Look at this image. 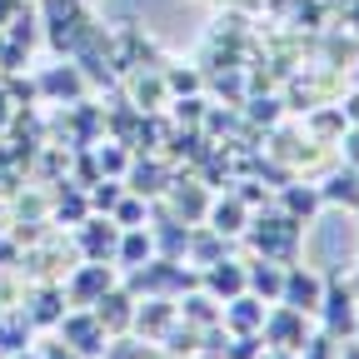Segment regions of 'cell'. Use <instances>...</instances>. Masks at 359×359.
<instances>
[{"mask_svg": "<svg viewBox=\"0 0 359 359\" xmlns=\"http://www.w3.org/2000/svg\"><path fill=\"white\" fill-rule=\"evenodd\" d=\"M35 20H40V35L50 40L55 55H75V45L85 40V30L95 25L90 15V0H35Z\"/></svg>", "mask_w": 359, "mask_h": 359, "instance_id": "obj_1", "label": "cell"}, {"mask_svg": "<svg viewBox=\"0 0 359 359\" xmlns=\"http://www.w3.org/2000/svg\"><path fill=\"white\" fill-rule=\"evenodd\" d=\"M299 230H304L299 219H290L285 210H269V205H264V210H255V215H250V224H245V235H250L255 255H264V259H280V264H294Z\"/></svg>", "mask_w": 359, "mask_h": 359, "instance_id": "obj_2", "label": "cell"}, {"mask_svg": "<svg viewBox=\"0 0 359 359\" xmlns=\"http://www.w3.org/2000/svg\"><path fill=\"white\" fill-rule=\"evenodd\" d=\"M314 320H320V330L330 339H339V344L359 334V294L349 290L344 275H325V299L314 309Z\"/></svg>", "mask_w": 359, "mask_h": 359, "instance_id": "obj_3", "label": "cell"}, {"mask_svg": "<svg viewBox=\"0 0 359 359\" xmlns=\"http://www.w3.org/2000/svg\"><path fill=\"white\" fill-rule=\"evenodd\" d=\"M110 285H120V269H115L110 259H80V264L65 269V280H60L70 309H90Z\"/></svg>", "mask_w": 359, "mask_h": 359, "instance_id": "obj_4", "label": "cell"}, {"mask_svg": "<svg viewBox=\"0 0 359 359\" xmlns=\"http://www.w3.org/2000/svg\"><path fill=\"white\" fill-rule=\"evenodd\" d=\"M35 95L45 100V105H75V100H85L90 95V80H85V70L75 65V60H55V65H40L35 70Z\"/></svg>", "mask_w": 359, "mask_h": 359, "instance_id": "obj_5", "label": "cell"}, {"mask_svg": "<svg viewBox=\"0 0 359 359\" xmlns=\"http://www.w3.org/2000/svg\"><path fill=\"white\" fill-rule=\"evenodd\" d=\"M55 339L70 344L80 359H100L105 344H110V334L100 330V320H95L90 309H65V314H60V325H55Z\"/></svg>", "mask_w": 359, "mask_h": 359, "instance_id": "obj_6", "label": "cell"}, {"mask_svg": "<svg viewBox=\"0 0 359 359\" xmlns=\"http://www.w3.org/2000/svg\"><path fill=\"white\" fill-rule=\"evenodd\" d=\"M259 334H264V344L299 354V349H304V339L314 334V325H309V314H299V309H290V304H269V309H264Z\"/></svg>", "mask_w": 359, "mask_h": 359, "instance_id": "obj_7", "label": "cell"}, {"mask_svg": "<svg viewBox=\"0 0 359 359\" xmlns=\"http://www.w3.org/2000/svg\"><path fill=\"white\" fill-rule=\"evenodd\" d=\"M65 309H70V304H65L60 280H35V285H25V294H20V314L30 320V330H55Z\"/></svg>", "mask_w": 359, "mask_h": 359, "instance_id": "obj_8", "label": "cell"}, {"mask_svg": "<svg viewBox=\"0 0 359 359\" xmlns=\"http://www.w3.org/2000/svg\"><path fill=\"white\" fill-rule=\"evenodd\" d=\"M70 240H75V255H80V259H110V264H115L120 224H115L110 215H85L75 230H70Z\"/></svg>", "mask_w": 359, "mask_h": 359, "instance_id": "obj_9", "label": "cell"}, {"mask_svg": "<svg viewBox=\"0 0 359 359\" xmlns=\"http://www.w3.org/2000/svg\"><path fill=\"white\" fill-rule=\"evenodd\" d=\"M160 200H165V210H170L180 224H205V210H210L215 195L200 185L195 175H190V180H185V175H170V185H165Z\"/></svg>", "mask_w": 359, "mask_h": 359, "instance_id": "obj_10", "label": "cell"}, {"mask_svg": "<svg viewBox=\"0 0 359 359\" xmlns=\"http://www.w3.org/2000/svg\"><path fill=\"white\" fill-rule=\"evenodd\" d=\"M320 299H325V275H320V269L285 264V285H280V299H275V304H290V309H299V314H309V320H314Z\"/></svg>", "mask_w": 359, "mask_h": 359, "instance_id": "obj_11", "label": "cell"}, {"mask_svg": "<svg viewBox=\"0 0 359 359\" xmlns=\"http://www.w3.org/2000/svg\"><path fill=\"white\" fill-rule=\"evenodd\" d=\"M175 320H180V304L165 299V294H150V299H135V325H130V330L140 334L145 344H160Z\"/></svg>", "mask_w": 359, "mask_h": 359, "instance_id": "obj_12", "label": "cell"}, {"mask_svg": "<svg viewBox=\"0 0 359 359\" xmlns=\"http://www.w3.org/2000/svg\"><path fill=\"white\" fill-rule=\"evenodd\" d=\"M170 175H175V170L145 150V160H140V155H130V170H125L120 180H125V190H130V195H140V200H160V195H165V185H170Z\"/></svg>", "mask_w": 359, "mask_h": 359, "instance_id": "obj_13", "label": "cell"}, {"mask_svg": "<svg viewBox=\"0 0 359 359\" xmlns=\"http://www.w3.org/2000/svg\"><path fill=\"white\" fill-rule=\"evenodd\" d=\"M90 314L100 320V330L115 339V334H130V325H135V294L125 290V285H110L95 304H90Z\"/></svg>", "mask_w": 359, "mask_h": 359, "instance_id": "obj_14", "label": "cell"}, {"mask_svg": "<svg viewBox=\"0 0 359 359\" xmlns=\"http://www.w3.org/2000/svg\"><path fill=\"white\" fill-rule=\"evenodd\" d=\"M125 100H130L135 110H140V115H150V110H165V105H170V90H165V75H160V65H140V70H130Z\"/></svg>", "mask_w": 359, "mask_h": 359, "instance_id": "obj_15", "label": "cell"}, {"mask_svg": "<svg viewBox=\"0 0 359 359\" xmlns=\"http://www.w3.org/2000/svg\"><path fill=\"white\" fill-rule=\"evenodd\" d=\"M200 290L210 294V299H235V294H245V259H215V264H205L200 269Z\"/></svg>", "mask_w": 359, "mask_h": 359, "instance_id": "obj_16", "label": "cell"}, {"mask_svg": "<svg viewBox=\"0 0 359 359\" xmlns=\"http://www.w3.org/2000/svg\"><path fill=\"white\" fill-rule=\"evenodd\" d=\"M250 215H255V210H250L235 190H224V195L210 200L205 224H210V230H219V235H230V240H240V235H245V224H250Z\"/></svg>", "mask_w": 359, "mask_h": 359, "instance_id": "obj_17", "label": "cell"}, {"mask_svg": "<svg viewBox=\"0 0 359 359\" xmlns=\"http://www.w3.org/2000/svg\"><path fill=\"white\" fill-rule=\"evenodd\" d=\"M264 299H255L250 290L245 294H235V299H224L219 304V325L230 330V334H259V325H264Z\"/></svg>", "mask_w": 359, "mask_h": 359, "instance_id": "obj_18", "label": "cell"}, {"mask_svg": "<svg viewBox=\"0 0 359 359\" xmlns=\"http://www.w3.org/2000/svg\"><path fill=\"white\" fill-rule=\"evenodd\" d=\"M320 185L314 180H299V175H290L285 185H280V210L290 215V219H299V224H309L314 215H320Z\"/></svg>", "mask_w": 359, "mask_h": 359, "instance_id": "obj_19", "label": "cell"}, {"mask_svg": "<svg viewBox=\"0 0 359 359\" xmlns=\"http://www.w3.org/2000/svg\"><path fill=\"white\" fill-rule=\"evenodd\" d=\"M280 285H285V264L280 259H264V255H250L245 259V290L264 304L280 299Z\"/></svg>", "mask_w": 359, "mask_h": 359, "instance_id": "obj_20", "label": "cell"}, {"mask_svg": "<svg viewBox=\"0 0 359 359\" xmlns=\"http://www.w3.org/2000/svg\"><path fill=\"white\" fill-rule=\"evenodd\" d=\"M230 235H219V230H210V224H190V250H185V264H215V259H224L230 255Z\"/></svg>", "mask_w": 359, "mask_h": 359, "instance_id": "obj_21", "label": "cell"}, {"mask_svg": "<svg viewBox=\"0 0 359 359\" xmlns=\"http://www.w3.org/2000/svg\"><path fill=\"white\" fill-rule=\"evenodd\" d=\"M155 259V240H150V224H135V230H120V245H115V269H125Z\"/></svg>", "mask_w": 359, "mask_h": 359, "instance_id": "obj_22", "label": "cell"}, {"mask_svg": "<svg viewBox=\"0 0 359 359\" xmlns=\"http://www.w3.org/2000/svg\"><path fill=\"white\" fill-rule=\"evenodd\" d=\"M320 185V200L325 205H349V210H359V170H330L325 180H314Z\"/></svg>", "mask_w": 359, "mask_h": 359, "instance_id": "obj_23", "label": "cell"}, {"mask_svg": "<svg viewBox=\"0 0 359 359\" xmlns=\"http://www.w3.org/2000/svg\"><path fill=\"white\" fill-rule=\"evenodd\" d=\"M90 155H95V170L100 175H110V180H120L125 170H130V145H120V140H110V135H100L95 145H90Z\"/></svg>", "mask_w": 359, "mask_h": 359, "instance_id": "obj_24", "label": "cell"}, {"mask_svg": "<svg viewBox=\"0 0 359 359\" xmlns=\"http://www.w3.org/2000/svg\"><path fill=\"white\" fill-rule=\"evenodd\" d=\"M160 75H165L170 100H175V95H200V85H205V75H200L195 65H185V60H160Z\"/></svg>", "mask_w": 359, "mask_h": 359, "instance_id": "obj_25", "label": "cell"}, {"mask_svg": "<svg viewBox=\"0 0 359 359\" xmlns=\"http://www.w3.org/2000/svg\"><path fill=\"white\" fill-rule=\"evenodd\" d=\"M25 344H35V330H30V320H25L20 309H11L6 320H0V359L15 354V349H25Z\"/></svg>", "mask_w": 359, "mask_h": 359, "instance_id": "obj_26", "label": "cell"}, {"mask_svg": "<svg viewBox=\"0 0 359 359\" xmlns=\"http://www.w3.org/2000/svg\"><path fill=\"white\" fill-rule=\"evenodd\" d=\"M165 110H170L175 130H200V125H205V110H210V100H205V95H175Z\"/></svg>", "mask_w": 359, "mask_h": 359, "instance_id": "obj_27", "label": "cell"}, {"mask_svg": "<svg viewBox=\"0 0 359 359\" xmlns=\"http://www.w3.org/2000/svg\"><path fill=\"white\" fill-rule=\"evenodd\" d=\"M245 120L255 125V130H269V125H280V115H285V100L280 95H245Z\"/></svg>", "mask_w": 359, "mask_h": 359, "instance_id": "obj_28", "label": "cell"}, {"mask_svg": "<svg viewBox=\"0 0 359 359\" xmlns=\"http://www.w3.org/2000/svg\"><path fill=\"white\" fill-rule=\"evenodd\" d=\"M85 195H90V215H110V210L120 205V195H125V180L100 175V180H95V185H90Z\"/></svg>", "mask_w": 359, "mask_h": 359, "instance_id": "obj_29", "label": "cell"}, {"mask_svg": "<svg viewBox=\"0 0 359 359\" xmlns=\"http://www.w3.org/2000/svg\"><path fill=\"white\" fill-rule=\"evenodd\" d=\"M110 219L120 224V230H135V224H150V200H140V195H120V205L110 210Z\"/></svg>", "mask_w": 359, "mask_h": 359, "instance_id": "obj_30", "label": "cell"}, {"mask_svg": "<svg viewBox=\"0 0 359 359\" xmlns=\"http://www.w3.org/2000/svg\"><path fill=\"white\" fill-rule=\"evenodd\" d=\"M259 349H264V334H230V330H224L219 359H259Z\"/></svg>", "mask_w": 359, "mask_h": 359, "instance_id": "obj_31", "label": "cell"}, {"mask_svg": "<svg viewBox=\"0 0 359 359\" xmlns=\"http://www.w3.org/2000/svg\"><path fill=\"white\" fill-rule=\"evenodd\" d=\"M100 359H150V344L145 339H130V334H115Z\"/></svg>", "mask_w": 359, "mask_h": 359, "instance_id": "obj_32", "label": "cell"}, {"mask_svg": "<svg viewBox=\"0 0 359 359\" xmlns=\"http://www.w3.org/2000/svg\"><path fill=\"white\" fill-rule=\"evenodd\" d=\"M294 359H339V339H330L325 330H314V334L304 339V349H299Z\"/></svg>", "mask_w": 359, "mask_h": 359, "instance_id": "obj_33", "label": "cell"}, {"mask_svg": "<svg viewBox=\"0 0 359 359\" xmlns=\"http://www.w3.org/2000/svg\"><path fill=\"white\" fill-rule=\"evenodd\" d=\"M334 150H339V165L359 170V125H344V135L334 140Z\"/></svg>", "mask_w": 359, "mask_h": 359, "instance_id": "obj_34", "label": "cell"}, {"mask_svg": "<svg viewBox=\"0 0 359 359\" xmlns=\"http://www.w3.org/2000/svg\"><path fill=\"white\" fill-rule=\"evenodd\" d=\"M40 359H80V354H75L70 344H60V339H45V344H40Z\"/></svg>", "mask_w": 359, "mask_h": 359, "instance_id": "obj_35", "label": "cell"}, {"mask_svg": "<svg viewBox=\"0 0 359 359\" xmlns=\"http://www.w3.org/2000/svg\"><path fill=\"white\" fill-rule=\"evenodd\" d=\"M11 120H15V100L6 95V85H0V135L11 130Z\"/></svg>", "mask_w": 359, "mask_h": 359, "instance_id": "obj_36", "label": "cell"}, {"mask_svg": "<svg viewBox=\"0 0 359 359\" xmlns=\"http://www.w3.org/2000/svg\"><path fill=\"white\" fill-rule=\"evenodd\" d=\"M339 110H344V120H349V125H359V90H349V95L339 100Z\"/></svg>", "mask_w": 359, "mask_h": 359, "instance_id": "obj_37", "label": "cell"}, {"mask_svg": "<svg viewBox=\"0 0 359 359\" xmlns=\"http://www.w3.org/2000/svg\"><path fill=\"white\" fill-rule=\"evenodd\" d=\"M259 359H294V354H290V349H275V344H264V349H259Z\"/></svg>", "mask_w": 359, "mask_h": 359, "instance_id": "obj_38", "label": "cell"}, {"mask_svg": "<svg viewBox=\"0 0 359 359\" xmlns=\"http://www.w3.org/2000/svg\"><path fill=\"white\" fill-rule=\"evenodd\" d=\"M339 359H359V339H344L339 344Z\"/></svg>", "mask_w": 359, "mask_h": 359, "instance_id": "obj_39", "label": "cell"}, {"mask_svg": "<svg viewBox=\"0 0 359 359\" xmlns=\"http://www.w3.org/2000/svg\"><path fill=\"white\" fill-rule=\"evenodd\" d=\"M6 359H40V349H35V344H25V349H15V354H6Z\"/></svg>", "mask_w": 359, "mask_h": 359, "instance_id": "obj_40", "label": "cell"}, {"mask_svg": "<svg viewBox=\"0 0 359 359\" xmlns=\"http://www.w3.org/2000/svg\"><path fill=\"white\" fill-rule=\"evenodd\" d=\"M0 235H11V210L0 205Z\"/></svg>", "mask_w": 359, "mask_h": 359, "instance_id": "obj_41", "label": "cell"}, {"mask_svg": "<svg viewBox=\"0 0 359 359\" xmlns=\"http://www.w3.org/2000/svg\"><path fill=\"white\" fill-rule=\"evenodd\" d=\"M349 80H354V90H359V60H354V65H349Z\"/></svg>", "mask_w": 359, "mask_h": 359, "instance_id": "obj_42", "label": "cell"}, {"mask_svg": "<svg viewBox=\"0 0 359 359\" xmlns=\"http://www.w3.org/2000/svg\"><path fill=\"white\" fill-rule=\"evenodd\" d=\"M349 290H354V294H359V280H354V285H349Z\"/></svg>", "mask_w": 359, "mask_h": 359, "instance_id": "obj_43", "label": "cell"}]
</instances>
